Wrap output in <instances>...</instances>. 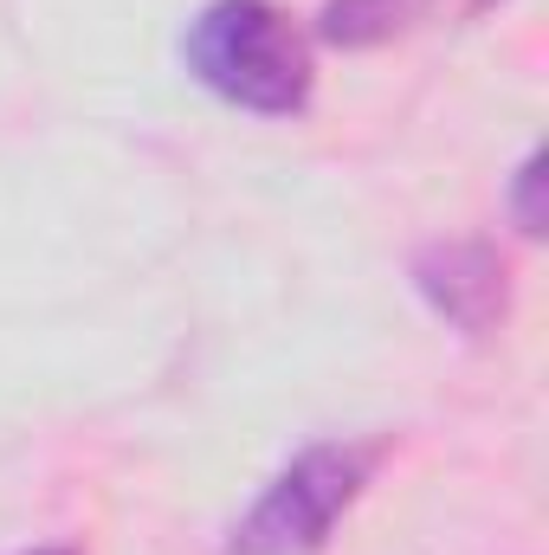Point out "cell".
Wrapping results in <instances>:
<instances>
[{
    "mask_svg": "<svg viewBox=\"0 0 549 555\" xmlns=\"http://www.w3.org/2000/svg\"><path fill=\"white\" fill-rule=\"evenodd\" d=\"M420 7H439V0H420ZM452 13H485V7H498V0H446Z\"/></svg>",
    "mask_w": 549,
    "mask_h": 555,
    "instance_id": "8992f818",
    "label": "cell"
},
{
    "mask_svg": "<svg viewBox=\"0 0 549 555\" xmlns=\"http://www.w3.org/2000/svg\"><path fill=\"white\" fill-rule=\"evenodd\" d=\"M537 188H544V155L531 149L524 162H518V175H511V214H518V233H544V207H537Z\"/></svg>",
    "mask_w": 549,
    "mask_h": 555,
    "instance_id": "5b68a950",
    "label": "cell"
},
{
    "mask_svg": "<svg viewBox=\"0 0 549 555\" xmlns=\"http://www.w3.org/2000/svg\"><path fill=\"white\" fill-rule=\"evenodd\" d=\"M413 291L420 304L459 330V336H491L511 310V278L505 259L485 246V240H446V246H426L413 259Z\"/></svg>",
    "mask_w": 549,
    "mask_h": 555,
    "instance_id": "3957f363",
    "label": "cell"
},
{
    "mask_svg": "<svg viewBox=\"0 0 549 555\" xmlns=\"http://www.w3.org/2000/svg\"><path fill=\"white\" fill-rule=\"evenodd\" d=\"M420 13H426L420 0H323L317 39L343 46V52H369V46H388L395 33H408Z\"/></svg>",
    "mask_w": 549,
    "mask_h": 555,
    "instance_id": "277c9868",
    "label": "cell"
},
{
    "mask_svg": "<svg viewBox=\"0 0 549 555\" xmlns=\"http://www.w3.org/2000/svg\"><path fill=\"white\" fill-rule=\"evenodd\" d=\"M188 78L246 117H304L317 91L310 33L272 0H207L181 33Z\"/></svg>",
    "mask_w": 549,
    "mask_h": 555,
    "instance_id": "6da1fadb",
    "label": "cell"
},
{
    "mask_svg": "<svg viewBox=\"0 0 549 555\" xmlns=\"http://www.w3.org/2000/svg\"><path fill=\"white\" fill-rule=\"evenodd\" d=\"M375 472V446L356 439H317L304 446L272 485L253 498V511L233 524V555H323L330 530L349 517Z\"/></svg>",
    "mask_w": 549,
    "mask_h": 555,
    "instance_id": "7a4b0ae2",
    "label": "cell"
},
{
    "mask_svg": "<svg viewBox=\"0 0 549 555\" xmlns=\"http://www.w3.org/2000/svg\"><path fill=\"white\" fill-rule=\"evenodd\" d=\"M26 555H78V550H26Z\"/></svg>",
    "mask_w": 549,
    "mask_h": 555,
    "instance_id": "52a82bcc",
    "label": "cell"
}]
</instances>
